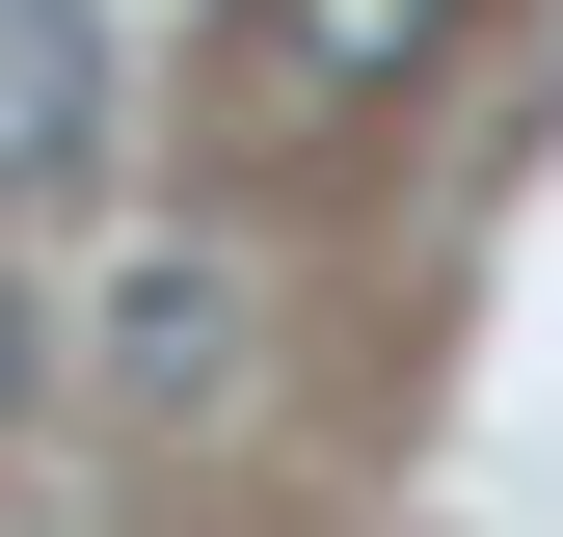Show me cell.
I'll return each mask as SVG.
<instances>
[{"instance_id":"obj_3","label":"cell","mask_w":563,"mask_h":537,"mask_svg":"<svg viewBox=\"0 0 563 537\" xmlns=\"http://www.w3.org/2000/svg\"><path fill=\"white\" fill-rule=\"evenodd\" d=\"M268 54L296 81H402V54H456V0H268Z\"/></svg>"},{"instance_id":"obj_2","label":"cell","mask_w":563,"mask_h":537,"mask_svg":"<svg viewBox=\"0 0 563 537\" xmlns=\"http://www.w3.org/2000/svg\"><path fill=\"white\" fill-rule=\"evenodd\" d=\"M108 376L134 403H216L242 376V296H216V268H134V296H108Z\"/></svg>"},{"instance_id":"obj_1","label":"cell","mask_w":563,"mask_h":537,"mask_svg":"<svg viewBox=\"0 0 563 537\" xmlns=\"http://www.w3.org/2000/svg\"><path fill=\"white\" fill-rule=\"evenodd\" d=\"M81 162H108V28L0 0V188H81Z\"/></svg>"},{"instance_id":"obj_4","label":"cell","mask_w":563,"mask_h":537,"mask_svg":"<svg viewBox=\"0 0 563 537\" xmlns=\"http://www.w3.org/2000/svg\"><path fill=\"white\" fill-rule=\"evenodd\" d=\"M0 430H27V296H0Z\"/></svg>"}]
</instances>
